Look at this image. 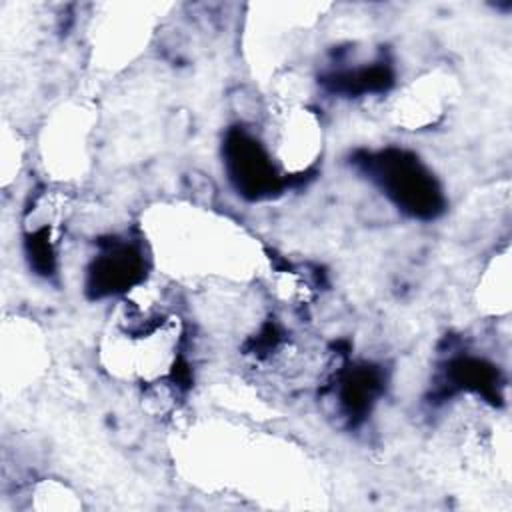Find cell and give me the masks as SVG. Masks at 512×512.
Listing matches in <instances>:
<instances>
[{"label":"cell","instance_id":"5","mask_svg":"<svg viewBox=\"0 0 512 512\" xmlns=\"http://www.w3.org/2000/svg\"><path fill=\"white\" fill-rule=\"evenodd\" d=\"M152 14L142 4H116L98 24L96 44L104 66L130 60L148 42Z\"/></svg>","mask_w":512,"mask_h":512},{"label":"cell","instance_id":"4","mask_svg":"<svg viewBox=\"0 0 512 512\" xmlns=\"http://www.w3.org/2000/svg\"><path fill=\"white\" fill-rule=\"evenodd\" d=\"M46 348L38 328L22 318L2 326V384L4 394L26 388L44 366Z\"/></svg>","mask_w":512,"mask_h":512},{"label":"cell","instance_id":"1","mask_svg":"<svg viewBox=\"0 0 512 512\" xmlns=\"http://www.w3.org/2000/svg\"><path fill=\"white\" fill-rule=\"evenodd\" d=\"M264 146L282 174L300 176L308 172L324 148L320 116L304 102H278Z\"/></svg>","mask_w":512,"mask_h":512},{"label":"cell","instance_id":"6","mask_svg":"<svg viewBox=\"0 0 512 512\" xmlns=\"http://www.w3.org/2000/svg\"><path fill=\"white\" fill-rule=\"evenodd\" d=\"M478 306L490 314L510 310V252L504 248L486 266L478 284Z\"/></svg>","mask_w":512,"mask_h":512},{"label":"cell","instance_id":"7","mask_svg":"<svg viewBox=\"0 0 512 512\" xmlns=\"http://www.w3.org/2000/svg\"><path fill=\"white\" fill-rule=\"evenodd\" d=\"M30 506L36 510H76L82 508V502L66 484L42 480L32 488Z\"/></svg>","mask_w":512,"mask_h":512},{"label":"cell","instance_id":"3","mask_svg":"<svg viewBox=\"0 0 512 512\" xmlns=\"http://www.w3.org/2000/svg\"><path fill=\"white\" fill-rule=\"evenodd\" d=\"M90 112L82 106H62L44 126L42 162L58 182L80 178L88 164Z\"/></svg>","mask_w":512,"mask_h":512},{"label":"cell","instance_id":"2","mask_svg":"<svg viewBox=\"0 0 512 512\" xmlns=\"http://www.w3.org/2000/svg\"><path fill=\"white\" fill-rule=\"evenodd\" d=\"M458 98V78L436 66L404 84L390 104V118L404 130H424L444 118Z\"/></svg>","mask_w":512,"mask_h":512},{"label":"cell","instance_id":"8","mask_svg":"<svg viewBox=\"0 0 512 512\" xmlns=\"http://www.w3.org/2000/svg\"><path fill=\"white\" fill-rule=\"evenodd\" d=\"M24 162V140L18 134V130H12L10 126H4L2 132V184L8 186L16 174L20 172V166Z\"/></svg>","mask_w":512,"mask_h":512}]
</instances>
